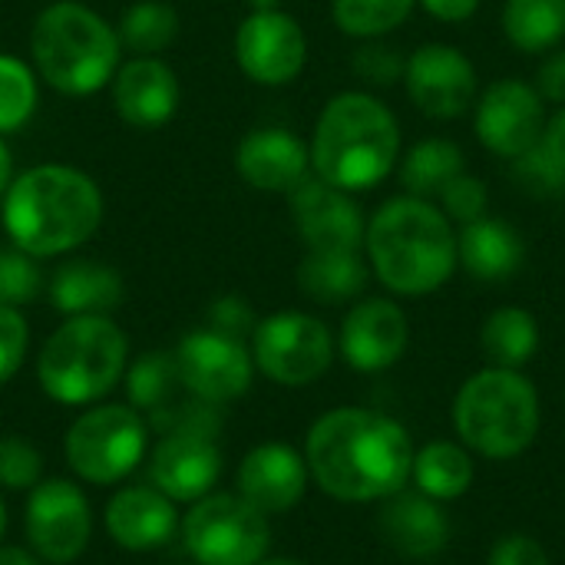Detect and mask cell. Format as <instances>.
Wrapping results in <instances>:
<instances>
[{
  "label": "cell",
  "mask_w": 565,
  "mask_h": 565,
  "mask_svg": "<svg viewBox=\"0 0 565 565\" xmlns=\"http://www.w3.org/2000/svg\"><path fill=\"white\" fill-rule=\"evenodd\" d=\"M43 480V454L26 437H0V487L23 493Z\"/></svg>",
  "instance_id": "d590c367"
},
{
  "label": "cell",
  "mask_w": 565,
  "mask_h": 565,
  "mask_svg": "<svg viewBox=\"0 0 565 565\" xmlns=\"http://www.w3.org/2000/svg\"><path fill=\"white\" fill-rule=\"evenodd\" d=\"M146 447L149 424L136 407L93 404L70 424L63 457L79 480L93 487H109L126 480L142 463Z\"/></svg>",
  "instance_id": "ba28073f"
},
{
  "label": "cell",
  "mask_w": 565,
  "mask_h": 565,
  "mask_svg": "<svg viewBox=\"0 0 565 565\" xmlns=\"http://www.w3.org/2000/svg\"><path fill=\"white\" fill-rule=\"evenodd\" d=\"M454 430L470 454L513 460L540 437L543 411L533 381L513 367H483L454 397Z\"/></svg>",
  "instance_id": "8992f818"
},
{
  "label": "cell",
  "mask_w": 565,
  "mask_h": 565,
  "mask_svg": "<svg viewBox=\"0 0 565 565\" xmlns=\"http://www.w3.org/2000/svg\"><path fill=\"white\" fill-rule=\"evenodd\" d=\"M460 172H467L463 149L454 139H420L411 146V152L401 159V182L407 195L417 199H437Z\"/></svg>",
  "instance_id": "f546056e"
},
{
  "label": "cell",
  "mask_w": 565,
  "mask_h": 565,
  "mask_svg": "<svg viewBox=\"0 0 565 565\" xmlns=\"http://www.w3.org/2000/svg\"><path fill=\"white\" fill-rule=\"evenodd\" d=\"M473 477H477L473 457L457 440H434L414 454L411 480L424 497H430L437 503L463 497L473 487Z\"/></svg>",
  "instance_id": "83f0119b"
},
{
  "label": "cell",
  "mask_w": 565,
  "mask_h": 565,
  "mask_svg": "<svg viewBox=\"0 0 565 565\" xmlns=\"http://www.w3.org/2000/svg\"><path fill=\"white\" fill-rule=\"evenodd\" d=\"M536 89L550 103H565V50H556L543 60L536 73Z\"/></svg>",
  "instance_id": "7bdbcfd3"
},
{
  "label": "cell",
  "mask_w": 565,
  "mask_h": 565,
  "mask_svg": "<svg viewBox=\"0 0 565 565\" xmlns=\"http://www.w3.org/2000/svg\"><path fill=\"white\" fill-rule=\"evenodd\" d=\"M36 73L13 53H0V136L17 132L36 109Z\"/></svg>",
  "instance_id": "836d02e7"
},
{
  "label": "cell",
  "mask_w": 565,
  "mask_h": 565,
  "mask_svg": "<svg viewBox=\"0 0 565 565\" xmlns=\"http://www.w3.org/2000/svg\"><path fill=\"white\" fill-rule=\"evenodd\" d=\"M122 381L129 404L146 417V424H156L162 430L182 424L205 404L185 387L172 351H149L136 358L126 367Z\"/></svg>",
  "instance_id": "7402d4cb"
},
{
  "label": "cell",
  "mask_w": 565,
  "mask_h": 565,
  "mask_svg": "<svg viewBox=\"0 0 565 565\" xmlns=\"http://www.w3.org/2000/svg\"><path fill=\"white\" fill-rule=\"evenodd\" d=\"M371 265L351 248H308L298 265V288L318 305H348L364 295Z\"/></svg>",
  "instance_id": "4316f807"
},
{
  "label": "cell",
  "mask_w": 565,
  "mask_h": 565,
  "mask_svg": "<svg viewBox=\"0 0 565 565\" xmlns=\"http://www.w3.org/2000/svg\"><path fill=\"white\" fill-rule=\"evenodd\" d=\"M513 172L523 182V189L533 192V195H559L565 189V169L553 159V152L543 146V139L530 152L513 159Z\"/></svg>",
  "instance_id": "f35d334b"
},
{
  "label": "cell",
  "mask_w": 565,
  "mask_h": 565,
  "mask_svg": "<svg viewBox=\"0 0 565 565\" xmlns=\"http://www.w3.org/2000/svg\"><path fill=\"white\" fill-rule=\"evenodd\" d=\"M255 324H258V318L242 295H222L209 305V328L218 334L245 341V338H252Z\"/></svg>",
  "instance_id": "60d3db41"
},
{
  "label": "cell",
  "mask_w": 565,
  "mask_h": 565,
  "mask_svg": "<svg viewBox=\"0 0 565 565\" xmlns=\"http://www.w3.org/2000/svg\"><path fill=\"white\" fill-rule=\"evenodd\" d=\"M172 354H175L185 387L205 404L225 407L245 397L252 387V377H255L252 348L238 338L218 334L212 328H199V331H189L175 344Z\"/></svg>",
  "instance_id": "4fadbf2b"
},
{
  "label": "cell",
  "mask_w": 565,
  "mask_h": 565,
  "mask_svg": "<svg viewBox=\"0 0 565 565\" xmlns=\"http://www.w3.org/2000/svg\"><path fill=\"white\" fill-rule=\"evenodd\" d=\"M50 305L66 315H113L122 305V275L96 258H70L50 278Z\"/></svg>",
  "instance_id": "d4e9b609"
},
{
  "label": "cell",
  "mask_w": 565,
  "mask_h": 565,
  "mask_svg": "<svg viewBox=\"0 0 565 565\" xmlns=\"http://www.w3.org/2000/svg\"><path fill=\"white\" fill-rule=\"evenodd\" d=\"M129 367V341L109 315L66 318L36 358L43 394L63 407L99 404Z\"/></svg>",
  "instance_id": "52a82bcc"
},
{
  "label": "cell",
  "mask_w": 565,
  "mask_h": 565,
  "mask_svg": "<svg viewBox=\"0 0 565 565\" xmlns=\"http://www.w3.org/2000/svg\"><path fill=\"white\" fill-rule=\"evenodd\" d=\"M477 139L503 156L520 159L546 132V106L536 86L523 79H497L477 99Z\"/></svg>",
  "instance_id": "9a60e30c"
},
{
  "label": "cell",
  "mask_w": 565,
  "mask_h": 565,
  "mask_svg": "<svg viewBox=\"0 0 565 565\" xmlns=\"http://www.w3.org/2000/svg\"><path fill=\"white\" fill-rule=\"evenodd\" d=\"M26 348H30L26 318L20 315V308L0 305V384L17 377V371L26 361Z\"/></svg>",
  "instance_id": "ab89813d"
},
{
  "label": "cell",
  "mask_w": 565,
  "mask_h": 565,
  "mask_svg": "<svg viewBox=\"0 0 565 565\" xmlns=\"http://www.w3.org/2000/svg\"><path fill=\"white\" fill-rule=\"evenodd\" d=\"M175 530L179 510L156 487H126L106 503V533L126 553H156Z\"/></svg>",
  "instance_id": "603a6c76"
},
{
  "label": "cell",
  "mask_w": 565,
  "mask_h": 565,
  "mask_svg": "<svg viewBox=\"0 0 565 565\" xmlns=\"http://www.w3.org/2000/svg\"><path fill=\"white\" fill-rule=\"evenodd\" d=\"M341 358L361 371L377 374L394 367L411 344V321L404 308L391 298H364L358 301L341 324Z\"/></svg>",
  "instance_id": "ac0fdd59"
},
{
  "label": "cell",
  "mask_w": 565,
  "mask_h": 565,
  "mask_svg": "<svg viewBox=\"0 0 565 565\" xmlns=\"http://www.w3.org/2000/svg\"><path fill=\"white\" fill-rule=\"evenodd\" d=\"M308 463L288 444H258L238 463V497L248 500L265 516H278L295 510L308 493Z\"/></svg>",
  "instance_id": "d6986e66"
},
{
  "label": "cell",
  "mask_w": 565,
  "mask_h": 565,
  "mask_svg": "<svg viewBox=\"0 0 565 565\" xmlns=\"http://www.w3.org/2000/svg\"><path fill=\"white\" fill-rule=\"evenodd\" d=\"M103 192L76 166L43 162L13 175L0 199L3 232L30 258H56L86 245L103 225Z\"/></svg>",
  "instance_id": "7a4b0ae2"
},
{
  "label": "cell",
  "mask_w": 565,
  "mask_h": 565,
  "mask_svg": "<svg viewBox=\"0 0 565 565\" xmlns=\"http://www.w3.org/2000/svg\"><path fill=\"white\" fill-rule=\"evenodd\" d=\"M3 533H7V507L0 500V540H3Z\"/></svg>",
  "instance_id": "f907efd6"
},
{
  "label": "cell",
  "mask_w": 565,
  "mask_h": 565,
  "mask_svg": "<svg viewBox=\"0 0 565 565\" xmlns=\"http://www.w3.org/2000/svg\"><path fill=\"white\" fill-rule=\"evenodd\" d=\"M43 291V271L36 258L20 248H0V305L20 308L36 301Z\"/></svg>",
  "instance_id": "e575fe53"
},
{
  "label": "cell",
  "mask_w": 565,
  "mask_h": 565,
  "mask_svg": "<svg viewBox=\"0 0 565 565\" xmlns=\"http://www.w3.org/2000/svg\"><path fill=\"white\" fill-rule=\"evenodd\" d=\"M235 172L255 192L288 195L305 175H311V152L291 129H252L235 149Z\"/></svg>",
  "instance_id": "44dd1931"
},
{
  "label": "cell",
  "mask_w": 565,
  "mask_h": 565,
  "mask_svg": "<svg viewBox=\"0 0 565 565\" xmlns=\"http://www.w3.org/2000/svg\"><path fill=\"white\" fill-rule=\"evenodd\" d=\"M192 565H199V563H192Z\"/></svg>",
  "instance_id": "816d5d0a"
},
{
  "label": "cell",
  "mask_w": 565,
  "mask_h": 565,
  "mask_svg": "<svg viewBox=\"0 0 565 565\" xmlns=\"http://www.w3.org/2000/svg\"><path fill=\"white\" fill-rule=\"evenodd\" d=\"M252 10H281V0H245Z\"/></svg>",
  "instance_id": "c3c4849f"
},
{
  "label": "cell",
  "mask_w": 565,
  "mask_h": 565,
  "mask_svg": "<svg viewBox=\"0 0 565 565\" xmlns=\"http://www.w3.org/2000/svg\"><path fill=\"white\" fill-rule=\"evenodd\" d=\"M457 258L477 281H507L526 262L523 235L493 215H483L457 232Z\"/></svg>",
  "instance_id": "484cf974"
},
{
  "label": "cell",
  "mask_w": 565,
  "mask_h": 565,
  "mask_svg": "<svg viewBox=\"0 0 565 565\" xmlns=\"http://www.w3.org/2000/svg\"><path fill=\"white\" fill-rule=\"evenodd\" d=\"M10 182H13V156H10V146L0 136V199L7 195Z\"/></svg>",
  "instance_id": "7dc6e473"
},
{
  "label": "cell",
  "mask_w": 565,
  "mask_h": 565,
  "mask_svg": "<svg viewBox=\"0 0 565 565\" xmlns=\"http://www.w3.org/2000/svg\"><path fill=\"white\" fill-rule=\"evenodd\" d=\"M543 146L553 152V159L565 169V106L546 122V132H543Z\"/></svg>",
  "instance_id": "f6af8a7d"
},
{
  "label": "cell",
  "mask_w": 565,
  "mask_h": 565,
  "mask_svg": "<svg viewBox=\"0 0 565 565\" xmlns=\"http://www.w3.org/2000/svg\"><path fill=\"white\" fill-rule=\"evenodd\" d=\"M288 205L291 222L308 248H364L367 222L351 192L328 185L311 172L288 192Z\"/></svg>",
  "instance_id": "e0dca14e"
},
{
  "label": "cell",
  "mask_w": 565,
  "mask_h": 565,
  "mask_svg": "<svg viewBox=\"0 0 565 565\" xmlns=\"http://www.w3.org/2000/svg\"><path fill=\"white\" fill-rule=\"evenodd\" d=\"M252 361L255 371L281 387H308L328 374L334 361V338L315 315L278 311L255 324Z\"/></svg>",
  "instance_id": "8fae6325"
},
{
  "label": "cell",
  "mask_w": 565,
  "mask_h": 565,
  "mask_svg": "<svg viewBox=\"0 0 565 565\" xmlns=\"http://www.w3.org/2000/svg\"><path fill=\"white\" fill-rule=\"evenodd\" d=\"M404 86L430 119H457L477 99V66L450 43H424L407 56Z\"/></svg>",
  "instance_id": "2e32d148"
},
{
  "label": "cell",
  "mask_w": 565,
  "mask_h": 565,
  "mask_svg": "<svg viewBox=\"0 0 565 565\" xmlns=\"http://www.w3.org/2000/svg\"><path fill=\"white\" fill-rule=\"evenodd\" d=\"M222 407L202 404L192 417L169 427L159 447L149 457L152 487L162 490L172 503H195L209 497L222 477Z\"/></svg>",
  "instance_id": "9c48e42d"
},
{
  "label": "cell",
  "mask_w": 565,
  "mask_h": 565,
  "mask_svg": "<svg viewBox=\"0 0 565 565\" xmlns=\"http://www.w3.org/2000/svg\"><path fill=\"white\" fill-rule=\"evenodd\" d=\"M258 565H308V563H301V559H291V556H275V559H268V556H265V559H262Z\"/></svg>",
  "instance_id": "681fc988"
},
{
  "label": "cell",
  "mask_w": 565,
  "mask_h": 565,
  "mask_svg": "<svg viewBox=\"0 0 565 565\" xmlns=\"http://www.w3.org/2000/svg\"><path fill=\"white\" fill-rule=\"evenodd\" d=\"M179 99V76L159 56H132L113 76V106L126 126L159 129L175 116Z\"/></svg>",
  "instance_id": "ffe728a7"
},
{
  "label": "cell",
  "mask_w": 565,
  "mask_h": 565,
  "mask_svg": "<svg viewBox=\"0 0 565 565\" xmlns=\"http://www.w3.org/2000/svg\"><path fill=\"white\" fill-rule=\"evenodd\" d=\"M487 565H550V556L536 536L510 533V536L493 543Z\"/></svg>",
  "instance_id": "b9f144b4"
},
{
  "label": "cell",
  "mask_w": 565,
  "mask_h": 565,
  "mask_svg": "<svg viewBox=\"0 0 565 565\" xmlns=\"http://www.w3.org/2000/svg\"><path fill=\"white\" fill-rule=\"evenodd\" d=\"M182 540L199 565H258L268 556L271 526L238 493H209L185 513Z\"/></svg>",
  "instance_id": "30bf717a"
},
{
  "label": "cell",
  "mask_w": 565,
  "mask_h": 565,
  "mask_svg": "<svg viewBox=\"0 0 565 565\" xmlns=\"http://www.w3.org/2000/svg\"><path fill=\"white\" fill-rule=\"evenodd\" d=\"M377 530L397 556L417 563L440 556L450 543V520L444 503L424 497L420 490L414 493L401 490L387 497L377 516Z\"/></svg>",
  "instance_id": "cb8c5ba5"
},
{
  "label": "cell",
  "mask_w": 565,
  "mask_h": 565,
  "mask_svg": "<svg viewBox=\"0 0 565 565\" xmlns=\"http://www.w3.org/2000/svg\"><path fill=\"white\" fill-rule=\"evenodd\" d=\"M351 66L371 86H394L397 79H404L407 60H404V53L394 43H384L377 36V40H367L364 46H358Z\"/></svg>",
  "instance_id": "8d00e7d4"
},
{
  "label": "cell",
  "mask_w": 565,
  "mask_h": 565,
  "mask_svg": "<svg viewBox=\"0 0 565 565\" xmlns=\"http://www.w3.org/2000/svg\"><path fill=\"white\" fill-rule=\"evenodd\" d=\"M414 440L401 420L367 407L318 417L305 440V463L321 493L341 503H384L411 483Z\"/></svg>",
  "instance_id": "6da1fadb"
},
{
  "label": "cell",
  "mask_w": 565,
  "mask_h": 565,
  "mask_svg": "<svg viewBox=\"0 0 565 565\" xmlns=\"http://www.w3.org/2000/svg\"><path fill=\"white\" fill-rule=\"evenodd\" d=\"M122 50L136 56H159L179 36V10L166 0H136L116 23Z\"/></svg>",
  "instance_id": "1f68e13d"
},
{
  "label": "cell",
  "mask_w": 565,
  "mask_h": 565,
  "mask_svg": "<svg viewBox=\"0 0 565 565\" xmlns=\"http://www.w3.org/2000/svg\"><path fill=\"white\" fill-rule=\"evenodd\" d=\"M437 199H440L444 215L457 225H470V222L483 218L490 209V192H487L483 179H477L470 172H460Z\"/></svg>",
  "instance_id": "74e56055"
},
{
  "label": "cell",
  "mask_w": 565,
  "mask_h": 565,
  "mask_svg": "<svg viewBox=\"0 0 565 565\" xmlns=\"http://www.w3.org/2000/svg\"><path fill=\"white\" fill-rule=\"evenodd\" d=\"M480 348L493 361V367L520 371L540 351V321L533 318V311L516 305L497 308L480 328Z\"/></svg>",
  "instance_id": "f1b7e54d"
},
{
  "label": "cell",
  "mask_w": 565,
  "mask_h": 565,
  "mask_svg": "<svg viewBox=\"0 0 565 565\" xmlns=\"http://www.w3.org/2000/svg\"><path fill=\"white\" fill-rule=\"evenodd\" d=\"M503 33L523 53H546L565 40V0H507Z\"/></svg>",
  "instance_id": "4dcf8cb0"
},
{
  "label": "cell",
  "mask_w": 565,
  "mask_h": 565,
  "mask_svg": "<svg viewBox=\"0 0 565 565\" xmlns=\"http://www.w3.org/2000/svg\"><path fill=\"white\" fill-rule=\"evenodd\" d=\"M417 0H331V17L354 40H377L397 30Z\"/></svg>",
  "instance_id": "d6a6232c"
},
{
  "label": "cell",
  "mask_w": 565,
  "mask_h": 565,
  "mask_svg": "<svg viewBox=\"0 0 565 565\" xmlns=\"http://www.w3.org/2000/svg\"><path fill=\"white\" fill-rule=\"evenodd\" d=\"M364 255L377 281L404 298L434 295L460 265L454 222L417 195H394L371 215Z\"/></svg>",
  "instance_id": "3957f363"
},
{
  "label": "cell",
  "mask_w": 565,
  "mask_h": 565,
  "mask_svg": "<svg viewBox=\"0 0 565 565\" xmlns=\"http://www.w3.org/2000/svg\"><path fill=\"white\" fill-rule=\"evenodd\" d=\"M30 553L46 565L76 563L93 536V510L86 493L70 480H40L23 510Z\"/></svg>",
  "instance_id": "7c38bea8"
},
{
  "label": "cell",
  "mask_w": 565,
  "mask_h": 565,
  "mask_svg": "<svg viewBox=\"0 0 565 565\" xmlns=\"http://www.w3.org/2000/svg\"><path fill=\"white\" fill-rule=\"evenodd\" d=\"M0 565H43L30 550L20 546H0Z\"/></svg>",
  "instance_id": "bcb514c9"
},
{
  "label": "cell",
  "mask_w": 565,
  "mask_h": 565,
  "mask_svg": "<svg viewBox=\"0 0 565 565\" xmlns=\"http://www.w3.org/2000/svg\"><path fill=\"white\" fill-rule=\"evenodd\" d=\"M119 33L79 0H53L30 26L33 73L63 96H93L119 70Z\"/></svg>",
  "instance_id": "5b68a950"
},
{
  "label": "cell",
  "mask_w": 565,
  "mask_h": 565,
  "mask_svg": "<svg viewBox=\"0 0 565 565\" xmlns=\"http://www.w3.org/2000/svg\"><path fill=\"white\" fill-rule=\"evenodd\" d=\"M430 17L444 20V23H463L477 13L480 0H417Z\"/></svg>",
  "instance_id": "ee69618b"
},
{
  "label": "cell",
  "mask_w": 565,
  "mask_h": 565,
  "mask_svg": "<svg viewBox=\"0 0 565 565\" xmlns=\"http://www.w3.org/2000/svg\"><path fill=\"white\" fill-rule=\"evenodd\" d=\"M235 63L258 86H285L308 63V36L285 10H252L235 30Z\"/></svg>",
  "instance_id": "5bb4252c"
},
{
  "label": "cell",
  "mask_w": 565,
  "mask_h": 565,
  "mask_svg": "<svg viewBox=\"0 0 565 565\" xmlns=\"http://www.w3.org/2000/svg\"><path fill=\"white\" fill-rule=\"evenodd\" d=\"M311 172L344 192L381 185L401 159V126L387 103L348 89L324 103L311 136Z\"/></svg>",
  "instance_id": "277c9868"
}]
</instances>
